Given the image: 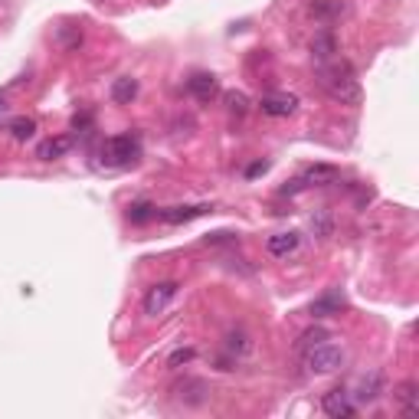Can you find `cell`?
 <instances>
[{"instance_id":"cell-5","label":"cell","mask_w":419,"mask_h":419,"mask_svg":"<svg viewBox=\"0 0 419 419\" xmlns=\"http://www.w3.org/2000/svg\"><path fill=\"white\" fill-rule=\"evenodd\" d=\"M321 410L328 413V416H334V419L354 416V403H350V393L344 390V386H334V390H328V393L321 396Z\"/></svg>"},{"instance_id":"cell-14","label":"cell","mask_w":419,"mask_h":419,"mask_svg":"<svg viewBox=\"0 0 419 419\" xmlns=\"http://www.w3.org/2000/svg\"><path fill=\"white\" fill-rule=\"evenodd\" d=\"M380 393H384V377L370 374V377H364V380H360V393H354V396L360 403H374Z\"/></svg>"},{"instance_id":"cell-22","label":"cell","mask_w":419,"mask_h":419,"mask_svg":"<svg viewBox=\"0 0 419 419\" xmlns=\"http://www.w3.org/2000/svg\"><path fill=\"white\" fill-rule=\"evenodd\" d=\"M194 360V348H184V350H174L167 360V367H180V364H190Z\"/></svg>"},{"instance_id":"cell-16","label":"cell","mask_w":419,"mask_h":419,"mask_svg":"<svg viewBox=\"0 0 419 419\" xmlns=\"http://www.w3.org/2000/svg\"><path fill=\"white\" fill-rule=\"evenodd\" d=\"M312 53L318 56V59H321V63H328L331 56L338 53V40H334V36L331 33H318L312 40Z\"/></svg>"},{"instance_id":"cell-19","label":"cell","mask_w":419,"mask_h":419,"mask_svg":"<svg viewBox=\"0 0 419 419\" xmlns=\"http://www.w3.org/2000/svg\"><path fill=\"white\" fill-rule=\"evenodd\" d=\"M151 216H158V210H154L151 203H134L131 210H128V220H131V223H148Z\"/></svg>"},{"instance_id":"cell-23","label":"cell","mask_w":419,"mask_h":419,"mask_svg":"<svg viewBox=\"0 0 419 419\" xmlns=\"http://www.w3.org/2000/svg\"><path fill=\"white\" fill-rule=\"evenodd\" d=\"M312 13H341V4L334 0V4H314Z\"/></svg>"},{"instance_id":"cell-1","label":"cell","mask_w":419,"mask_h":419,"mask_svg":"<svg viewBox=\"0 0 419 419\" xmlns=\"http://www.w3.org/2000/svg\"><path fill=\"white\" fill-rule=\"evenodd\" d=\"M318 82L331 98H338L341 105H360V85H357L348 63H321L318 66Z\"/></svg>"},{"instance_id":"cell-8","label":"cell","mask_w":419,"mask_h":419,"mask_svg":"<svg viewBox=\"0 0 419 419\" xmlns=\"http://www.w3.org/2000/svg\"><path fill=\"white\" fill-rule=\"evenodd\" d=\"M210 213V206L206 203H194V206H167V210H161L158 213V220H164V223H190V220H196V216Z\"/></svg>"},{"instance_id":"cell-7","label":"cell","mask_w":419,"mask_h":419,"mask_svg":"<svg viewBox=\"0 0 419 419\" xmlns=\"http://www.w3.org/2000/svg\"><path fill=\"white\" fill-rule=\"evenodd\" d=\"M187 89L194 98H200V102H210V98L220 92V85H216V76L213 72H194L187 79Z\"/></svg>"},{"instance_id":"cell-18","label":"cell","mask_w":419,"mask_h":419,"mask_svg":"<svg viewBox=\"0 0 419 419\" xmlns=\"http://www.w3.org/2000/svg\"><path fill=\"white\" fill-rule=\"evenodd\" d=\"M334 177H338V170H334V167H324V164H318V167H312L302 180L308 184V187H312V184H331Z\"/></svg>"},{"instance_id":"cell-15","label":"cell","mask_w":419,"mask_h":419,"mask_svg":"<svg viewBox=\"0 0 419 419\" xmlns=\"http://www.w3.org/2000/svg\"><path fill=\"white\" fill-rule=\"evenodd\" d=\"M134 95H138V79H131V76L115 79V85H112V98H115L118 105H128Z\"/></svg>"},{"instance_id":"cell-12","label":"cell","mask_w":419,"mask_h":419,"mask_svg":"<svg viewBox=\"0 0 419 419\" xmlns=\"http://www.w3.org/2000/svg\"><path fill=\"white\" fill-rule=\"evenodd\" d=\"M266 249L272 252V256H288V252L298 249V232H276V236H268Z\"/></svg>"},{"instance_id":"cell-17","label":"cell","mask_w":419,"mask_h":419,"mask_svg":"<svg viewBox=\"0 0 419 419\" xmlns=\"http://www.w3.org/2000/svg\"><path fill=\"white\" fill-rule=\"evenodd\" d=\"M7 128H10V134H13L17 141H27V138H33L36 122H33V118H10Z\"/></svg>"},{"instance_id":"cell-3","label":"cell","mask_w":419,"mask_h":419,"mask_svg":"<svg viewBox=\"0 0 419 419\" xmlns=\"http://www.w3.org/2000/svg\"><path fill=\"white\" fill-rule=\"evenodd\" d=\"M344 360H348L344 348L328 344V341H321V344H314V348L305 350V367H308L312 374H334V370L344 367Z\"/></svg>"},{"instance_id":"cell-21","label":"cell","mask_w":419,"mask_h":419,"mask_svg":"<svg viewBox=\"0 0 419 419\" xmlns=\"http://www.w3.org/2000/svg\"><path fill=\"white\" fill-rule=\"evenodd\" d=\"M223 102H226V108H230V112H236V115H246V105H249L242 92H226Z\"/></svg>"},{"instance_id":"cell-24","label":"cell","mask_w":419,"mask_h":419,"mask_svg":"<svg viewBox=\"0 0 419 419\" xmlns=\"http://www.w3.org/2000/svg\"><path fill=\"white\" fill-rule=\"evenodd\" d=\"M266 170H268L266 161H256V164H249V167H246V177H259V174H266Z\"/></svg>"},{"instance_id":"cell-9","label":"cell","mask_w":419,"mask_h":419,"mask_svg":"<svg viewBox=\"0 0 419 419\" xmlns=\"http://www.w3.org/2000/svg\"><path fill=\"white\" fill-rule=\"evenodd\" d=\"M174 393H177V400H184L187 406H200V403H206V396H210V386H206L203 380H184V384L174 386Z\"/></svg>"},{"instance_id":"cell-13","label":"cell","mask_w":419,"mask_h":419,"mask_svg":"<svg viewBox=\"0 0 419 419\" xmlns=\"http://www.w3.org/2000/svg\"><path fill=\"white\" fill-rule=\"evenodd\" d=\"M341 312H344V298H341V292H328L312 305L314 318H328V314H341Z\"/></svg>"},{"instance_id":"cell-10","label":"cell","mask_w":419,"mask_h":419,"mask_svg":"<svg viewBox=\"0 0 419 419\" xmlns=\"http://www.w3.org/2000/svg\"><path fill=\"white\" fill-rule=\"evenodd\" d=\"M69 148H72V138H69V134H59V138H49V141L40 144L36 158H40V161H56V158L69 154Z\"/></svg>"},{"instance_id":"cell-20","label":"cell","mask_w":419,"mask_h":419,"mask_svg":"<svg viewBox=\"0 0 419 419\" xmlns=\"http://www.w3.org/2000/svg\"><path fill=\"white\" fill-rule=\"evenodd\" d=\"M321 341H328V331H324V328L305 331L302 341H298V350H308V348H314V344H321Z\"/></svg>"},{"instance_id":"cell-4","label":"cell","mask_w":419,"mask_h":419,"mask_svg":"<svg viewBox=\"0 0 419 419\" xmlns=\"http://www.w3.org/2000/svg\"><path fill=\"white\" fill-rule=\"evenodd\" d=\"M177 282H158V285L148 288L144 295V314H161L170 302H174V295H177Z\"/></svg>"},{"instance_id":"cell-11","label":"cell","mask_w":419,"mask_h":419,"mask_svg":"<svg viewBox=\"0 0 419 419\" xmlns=\"http://www.w3.org/2000/svg\"><path fill=\"white\" fill-rule=\"evenodd\" d=\"M416 390H419L416 380H406V384H400L396 390H393V396L403 403V413H406V416H416L419 413V393Z\"/></svg>"},{"instance_id":"cell-25","label":"cell","mask_w":419,"mask_h":419,"mask_svg":"<svg viewBox=\"0 0 419 419\" xmlns=\"http://www.w3.org/2000/svg\"><path fill=\"white\" fill-rule=\"evenodd\" d=\"M0 122H7V102H4V95H0Z\"/></svg>"},{"instance_id":"cell-2","label":"cell","mask_w":419,"mask_h":419,"mask_svg":"<svg viewBox=\"0 0 419 419\" xmlns=\"http://www.w3.org/2000/svg\"><path fill=\"white\" fill-rule=\"evenodd\" d=\"M138 158H141V144L131 134H115L102 144V161L108 167H131Z\"/></svg>"},{"instance_id":"cell-6","label":"cell","mask_w":419,"mask_h":419,"mask_svg":"<svg viewBox=\"0 0 419 419\" xmlns=\"http://www.w3.org/2000/svg\"><path fill=\"white\" fill-rule=\"evenodd\" d=\"M259 108H262L266 115H272V118H288V115H295L298 98L288 95V92H272V95H262Z\"/></svg>"}]
</instances>
